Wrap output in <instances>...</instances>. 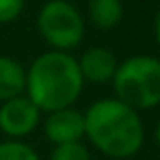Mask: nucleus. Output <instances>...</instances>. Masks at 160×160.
Segmentation results:
<instances>
[{
  "label": "nucleus",
  "mask_w": 160,
  "mask_h": 160,
  "mask_svg": "<svg viewBox=\"0 0 160 160\" xmlns=\"http://www.w3.org/2000/svg\"><path fill=\"white\" fill-rule=\"evenodd\" d=\"M41 130L47 142H51V146L83 142L85 140V118L81 109H77L75 106L55 109V112L43 113Z\"/></svg>",
  "instance_id": "obj_6"
},
{
  "label": "nucleus",
  "mask_w": 160,
  "mask_h": 160,
  "mask_svg": "<svg viewBox=\"0 0 160 160\" xmlns=\"http://www.w3.org/2000/svg\"><path fill=\"white\" fill-rule=\"evenodd\" d=\"M49 160H93V154L85 142H69L53 146Z\"/></svg>",
  "instance_id": "obj_11"
},
{
  "label": "nucleus",
  "mask_w": 160,
  "mask_h": 160,
  "mask_svg": "<svg viewBox=\"0 0 160 160\" xmlns=\"http://www.w3.org/2000/svg\"><path fill=\"white\" fill-rule=\"evenodd\" d=\"M85 81L77 57L65 51L41 53L27 67V95L43 113L71 108L79 102Z\"/></svg>",
  "instance_id": "obj_2"
},
{
  "label": "nucleus",
  "mask_w": 160,
  "mask_h": 160,
  "mask_svg": "<svg viewBox=\"0 0 160 160\" xmlns=\"http://www.w3.org/2000/svg\"><path fill=\"white\" fill-rule=\"evenodd\" d=\"M152 31H154V41H156V45L160 47V10L156 12V16H154V24H152Z\"/></svg>",
  "instance_id": "obj_13"
},
{
  "label": "nucleus",
  "mask_w": 160,
  "mask_h": 160,
  "mask_svg": "<svg viewBox=\"0 0 160 160\" xmlns=\"http://www.w3.org/2000/svg\"><path fill=\"white\" fill-rule=\"evenodd\" d=\"M113 98L136 112H152L160 106V59L154 55H132L118 63L112 79Z\"/></svg>",
  "instance_id": "obj_3"
},
{
  "label": "nucleus",
  "mask_w": 160,
  "mask_h": 160,
  "mask_svg": "<svg viewBox=\"0 0 160 160\" xmlns=\"http://www.w3.org/2000/svg\"><path fill=\"white\" fill-rule=\"evenodd\" d=\"M0 160H43L27 140H0Z\"/></svg>",
  "instance_id": "obj_10"
},
{
  "label": "nucleus",
  "mask_w": 160,
  "mask_h": 160,
  "mask_svg": "<svg viewBox=\"0 0 160 160\" xmlns=\"http://www.w3.org/2000/svg\"><path fill=\"white\" fill-rule=\"evenodd\" d=\"M87 18L99 31H112L124 20V2L122 0H89Z\"/></svg>",
  "instance_id": "obj_9"
},
{
  "label": "nucleus",
  "mask_w": 160,
  "mask_h": 160,
  "mask_svg": "<svg viewBox=\"0 0 160 160\" xmlns=\"http://www.w3.org/2000/svg\"><path fill=\"white\" fill-rule=\"evenodd\" d=\"M27 91V67L10 55H0V103L24 95Z\"/></svg>",
  "instance_id": "obj_8"
},
{
  "label": "nucleus",
  "mask_w": 160,
  "mask_h": 160,
  "mask_svg": "<svg viewBox=\"0 0 160 160\" xmlns=\"http://www.w3.org/2000/svg\"><path fill=\"white\" fill-rule=\"evenodd\" d=\"M154 142H156V146H158V150H160V120L156 122V126H154Z\"/></svg>",
  "instance_id": "obj_14"
},
{
  "label": "nucleus",
  "mask_w": 160,
  "mask_h": 160,
  "mask_svg": "<svg viewBox=\"0 0 160 160\" xmlns=\"http://www.w3.org/2000/svg\"><path fill=\"white\" fill-rule=\"evenodd\" d=\"M24 0H0V24H10L22 14Z\"/></svg>",
  "instance_id": "obj_12"
},
{
  "label": "nucleus",
  "mask_w": 160,
  "mask_h": 160,
  "mask_svg": "<svg viewBox=\"0 0 160 160\" xmlns=\"http://www.w3.org/2000/svg\"><path fill=\"white\" fill-rule=\"evenodd\" d=\"M79 71L83 75V81L91 85H108L112 83L113 75L118 69V57L112 49L108 47H89L85 49L77 59Z\"/></svg>",
  "instance_id": "obj_7"
},
{
  "label": "nucleus",
  "mask_w": 160,
  "mask_h": 160,
  "mask_svg": "<svg viewBox=\"0 0 160 160\" xmlns=\"http://www.w3.org/2000/svg\"><path fill=\"white\" fill-rule=\"evenodd\" d=\"M37 31L49 49L71 53L83 43L85 18L69 0H47L37 12Z\"/></svg>",
  "instance_id": "obj_4"
},
{
  "label": "nucleus",
  "mask_w": 160,
  "mask_h": 160,
  "mask_svg": "<svg viewBox=\"0 0 160 160\" xmlns=\"http://www.w3.org/2000/svg\"><path fill=\"white\" fill-rule=\"evenodd\" d=\"M85 140L89 148L109 160H132L146 142L142 113L118 98H102L83 112Z\"/></svg>",
  "instance_id": "obj_1"
},
{
  "label": "nucleus",
  "mask_w": 160,
  "mask_h": 160,
  "mask_svg": "<svg viewBox=\"0 0 160 160\" xmlns=\"http://www.w3.org/2000/svg\"><path fill=\"white\" fill-rule=\"evenodd\" d=\"M43 112L27 98L6 99L0 103V132L8 140H27L41 128Z\"/></svg>",
  "instance_id": "obj_5"
}]
</instances>
